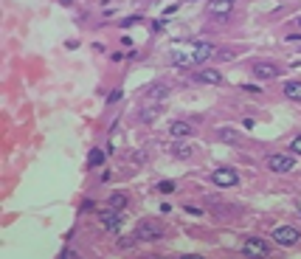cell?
Here are the masks:
<instances>
[{"label":"cell","instance_id":"6da1fadb","mask_svg":"<svg viewBox=\"0 0 301 259\" xmlns=\"http://www.w3.org/2000/svg\"><path fill=\"white\" fill-rule=\"evenodd\" d=\"M135 237L143 239V242H152V239L164 237V228H161V223H155V220H141V223L135 225Z\"/></svg>","mask_w":301,"mask_h":259},{"label":"cell","instance_id":"7a4b0ae2","mask_svg":"<svg viewBox=\"0 0 301 259\" xmlns=\"http://www.w3.org/2000/svg\"><path fill=\"white\" fill-rule=\"evenodd\" d=\"M242 253L251 256V259H270V245H267L265 239H245Z\"/></svg>","mask_w":301,"mask_h":259},{"label":"cell","instance_id":"3957f363","mask_svg":"<svg viewBox=\"0 0 301 259\" xmlns=\"http://www.w3.org/2000/svg\"><path fill=\"white\" fill-rule=\"evenodd\" d=\"M273 242L290 248V245L301 242V231L293 228V225H279V228H273Z\"/></svg>","mask_w":301,"mask_h":259},{"label":"cell","instance_id":"277c9868","mask_svg":"<svg viewBox=\"0 0 301 259\" xmlns=\"http://www.w3.org/2000/svg\"><path fill=\"white\" fill-rule=\"evenodd\" d=\"M253 79H276V76H281V68L276 62H256L251 68Z\"/></svg>","mask_w":301,"mask_h":259},{"label":"cell","instance_id":"5b68a950","mask_svg":"<svg viewBox=\"0 0 301 259\" xmlns=\"http://www.w3.org/2000/svg\"><path fill=\"white\" fill-rule=\"evenodd\" d=\"M211 180H214L217 186H222V189H231V186H237L239 183V175L234 172V169H214V172H211Z\"/></svg>","mask_w":301,"mask_h":259},{"label":"cell","instance_id":"8992f818","mask_svg":"<svg viewBox=\"0 0 301 259\" xmlns=\"http://www.w3.org/2000/svg\"><path fill=\"white\" fill-rule=\"evenodd\" d=\"M267 166H270L273 172H293L295 161L290 158V155H270V158H267Z\"/></svg>","mask_w":301,"mask_h":259},{"label":"cell","instance_id":"52a82bcc","mask_svg":"<svg viewBox=\"0 0 301 259\" xmlns=\"http://www.w3.org/2000/svg\"><path fill=\"white\" fill-rule=\"evenodd\" d=\"M192 79L200 82V85H220V82H222V73L214 71V68H206V71H197Z\"/></svg>","mask_w":301,"mask_h":259},{"label":"cell","instance_id":"ba28073f","mask_svg":"<svg viewBox=\"0 0 301 259\" xmlns=\"http://www.w3.org/2000/svg\"><path fill=\"white\" fill-rule=\"evenodd\" d=\"M211 54H217V48L214 45H208V43H197L192 48V59H194V65L197 62H206L208 57H211Z\"/></svg>","mask_w":301,"mask_h":259},{"label":"cell","instance_id":"9c48e42d","mask_svg":"<svg viewBox=\"0 0 301 259\" xmlns=\"http://www.w3.org/2000/svg\"><path fill=\"white\" fill-rule=\"evenodd\" d=\"M101 225H104V228L107 231H118V225H121V214H118V211L115 209H107V211H101Z\"/></svg>","mask_w":301,"mask_h":259},{"label":"cell","instance_id":"30bf717a","mask_svg":"<svg viewBox=\"0 0 301 259\" xmlns=\"http://www.w3.org/2000/svg\"><path fill=\"white\" fill-rule=\"evenodd\" d=\"M206 9L211 15H228L231 9H234V3L231 0H211V3H206Z\"/></svg>","mask_w":301,"mask_h":259},{"label":"cell","instance_id":"8fae6325","mask_svg":"<svg viewBox=\"0 0 301 259\" xmlns=\"http://www.w3.org/2000/svg\"><path fill=\"white\" fill-rule=\"evenodd\" d=\"M192 133H194V127H192V124H186V121H175L172 124V136L175 138H189Z\"/></svg>","mask_w":301,"mask_h":259},{"label":"cell","instance_id":"7c38bea8","mask_svg":"<svg viewBox=\"0 0 301 259\" xmlns=\"http://www.w3.org/2000/svg\"><path fill=\"white\" fill-rule=\"evenodd\" d=\"M284 96L290 101H301V82H284Z\"/></svg>","mask_w":301,"mask_h":259},{"label":"cell","instance_id":"4fadbf2b","mask_svg":"<svg viewBox=\"0 0 301 259\" xmlns=\"http://www.w3.org/2000/svg\"><path fill=\"white\" fill-rule=\"evenodd\" d=\"M166 93H169V87H166V85H152L146 96H149V101H158V99H166ZM158 104H161V101H158Z\"/></svg>","mask_w":301,"mask_h":259},{"label":"cell","instance_id":"5bb4252c","mask_svg":"<svg viewBox=\"0 0 301 259\" xmlns=\"http://www.w3.org/2000/svg\"><path fill=\"white\" fill-rule=\"evenodd\" d=\"M158 115H161V104H158V101H152V107H143V110H141V118H143V121H155Z\"/></svg>","mask_w":301,"mask_h":259},{"label":"cell","instance_id":"9a60e30c","mask_svg":"<svg viewBox=\"0 0 301 259\" xmlns=\"http://www.w3.org/2000/svg\"><path fill=\"white\" fill-rule=\"evenodd\" d=\"M217 136H220L222 141H228V144H239V133H237V130H228V127H222L220 133H217Z\"/></svg>","mask_w":301,"mask_h":259},{"label":"cell","instance_id":"2e32d148","mask_svg":"<svg viewBox=\"0 0 301 259\" xmlns=\"http://www.w3.org/2000/svg\"><path fill=\"white\" fill-rule=\"evenodd\" d=\"M172 155H175L178 161H186V158H192V147L178 144V147H172Z\"/></svg>","mask_w":301,"mask_h":259},{"label":"cell","instance_id":"e0dca14e","mask_svg":"<svg viewBox=\"0 0 301 259\" xmlns=\"http://www.w3.org/2000/svg\"><path fill=\"white\" fill-rule=\"evenodd\" d=\"M124 206H127V197H124V194H110V209H115V211H121Z\"/></svg>","mask_w":301,"mask_h":259},{"label":"cell","instance_id":"ac0fdd59","mask_svg":"<svg viewBox=\"0 0 301 259\" xmlns=\"http://www.w3.org/2000/svg\"><path fill=\"white\" fill-rule=\"evenodd\" d=\"M87 164H90V166H101V164H104V152H101V150H93L90 155H87Z\"/></svg>","mask_w":301,"mask_h":259},{"label":"cell","instance_id":"d6986e66","mask_svg":"<svg viewBox=\"0 0 301 259\" xmlns=\"http://www.w3.org/2000/svg\"><path fill=\"white\" fill-rule=\"evenodd\" d=\"M158 192H161V194H172V192H175V180H161V183H158Z\"/></svg>","mask_w":301,"mask_h":259},{"label":"cell","instance_id":"ffe728a7","mask_svg":"<svg viewBox=\"0 0 301 259\" xmlns=\"http://www.w3.org/2000/svg\"><path fill=\"white\" fill-rule=\"evenodd\" d=\"M138 242V237H135V234H132V237H124L121 239V242H118V245H121V248H129V245H135Z\"/></svg>","mask_w":301,"mask_h":259},{"label":"cell","instance_id":"44dd1931","mask_svg":"<svg viewBox=\"0 0 301 259\" xmlns=\"http://www.w3.org/2000/svg\"><path fill=\"white\" fill-rule=\"evenodd\" d=\"M290 150H293L295 155H301V136H295V138H293V144H290Z\"/></svg>","mask_w":301,"mask_h":259},{"label":"cell","instance_id":"7402d4cb","mask_svg":"<svg viewBox=\"0 0 301 259\" xmlns=\"http://www.w3.org/2000/svg\"><path fill=\"white\" fill-rule=\"evenodd\" d=\"M90 209H96V203H93V200H85V203H82V209H79V211H82V214H87Z\"/></svg>","mask_w":301,"mask_h":259},{"label":"cell","instance_id":"603a6c76","mask_svg":"<svg viewBox=\"0 0 301 259\" xmlns=\"http://www.w3.org/2000/svg\"><path fill=\"white\" fill-rule=\"evenodd\" d=\"M132 161H135V164H143V161H146V152H135V155H132Z\"/></svg>","mask_w":301,"mask_h":259},{"label":"cell","instance_id":"cb8c5ba5","mask_svg":"<svg viewBox=\"0 0 301 259\" xmlns=\"http://www.w3.org/2000/svg\"><path fill=\"white\" fill-rule=\"evenodd\" d=\"M231 57H234L231 51H217V59H231Z\"/></svg>","mask_w":301,"mask_h":259},{"label":"cell","instance_id":"d4e9b609","mask_svg":"<svg viewBox=\"0 0 301 259\" xmlns=\"http://www.w3.org/2000/svg\"><path fill=\"white\" fill-rule=\"evenodd\" d=\"M186 214H194V217H200L203 211H200V209H194V206H186Z\"/></svg>","mask_w":301,"mask_h":259},{"label":"cell","instance_id":"484cf974","mask_svg":"<svg viewBox=\"0 0 301 259\" xmlns=\"http://www.w3.org/2000/svg\"><path fill=\"white\" fill-rule=\"evenodd\" d=\"M180 259H206V256H200V253H183Z\"/></svg>","mask_w":301,"mask_h":259},{"label":"cell","instance_id":"4316f807","mask_svg":"<svg viewBox=\"0 0 301 259\" xmlns=\"http://www.w3.org/2000/svg\"><path fill=\"white\" fill-rule=\"evenodd\" d=\"M298 26H301V17H298Z\"/></svg>","mask_w":301,"mask_h":259},{"label":"cell","instance_id":"83f0119b","mask_svg":"<svg viewBox=\"0 0 301 259\" xmlns=\"http://www.w3.org/2000/svg\"><path fill=\"white\" fill-rule=\"evenodd\" d=\"M298 217H301V214H298Z\"/></svg>","mask_w":301,"mask_h":259}]
</instances>
